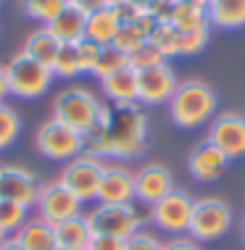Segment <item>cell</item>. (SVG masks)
I'll list each match as a JSON object with an SVG mask.
<instances>
[{"label": "cell", "instance_id": "38", "mask_svg": "<svg viewBox=\"0 0 245 250\" xmlns=\"http://www.w3.org/2000/svg\"><path fill=\"white\" fill-rule=\"evenodd\" d=\"M111 8L116 11V16H119L121 24H129V21H134L140 13H145V11H140L137 5H132L129 0H124V3H119V5H111Z\"/></svg>", "mask_w": 245, "mask_h": 250}, {"label": "cell", "instance_id": "9", "mask_svg": "<svg viewBox=\"0 0 245 250\" xmlns=\"http://www.w3.org/2000/svg\"><path fill=\"white\" fill-rule=\"evenodd\" d=\"M82 206H85V203H82L61 179L40 187V198L35 203L37 216L45 219L47 224H61V221H66V219H74V216L82 213Z\"/></svg>", "mask_w": 245, "mask_h": 250}, {"label": "cell", "instance_id": "36", "mask_svg": "<svg viewBox=\"0 0 245 250\" xmlns=\"http://www.w3.org/2000/svg\"><path fill=\"white\" fill-rule=\"evenodd\" d=\"M174 5H177V0H156L145 13H148V16H153L156 24H169V21H172V16H174Z\"/></svg>", "mask_w": 245, "mask_h": 250}, {"label": "cell", "instance_id": "12", "mask_svg": "<svg viewBox=\"0 0 245 250\" xmlns=\"http://www.w3.org/2000/svg\"><path fill=\"white\" fill-rule=\"evenodd\" d=\"M206 140H211L229 161L243 158L245 155V116L243 113H232V111L216 116L214 124L208 126Z\"/></svg>", "mask_w": 245, "mask_h": 250}, {"label": "cell", "instance_id": "37", "mask_svg": "<svg viewBox=\"0 0 245 250\" xmlns=\"http://www.w3.org/2000/svg\"><path fill=\"white\" fill-rule=\"evenodd\" d=\"M90 250H127V240L108 237V234H92Z\"/></svg>", "mask_w": 245, "mask_h": 250}, {"label": "cell", "instance_id": "15", "mask_svg": "<svg viewBox=\"0 0 245 250\" xmlns=\"http://www.w3.org/2000/svg\"><path fill=\"white\" fill-rule=\"evenodd\" d=\"M100 206H132L134 203V171L127 166H106L98 187Z\"/></svg>", "mask_w": 245, "mask_h": 250}, {"label": "cell", "instance_id": "42", "mask_svg": "<svg viewBox=\"0 0 245 250\" xmlns=\"http://www.w3.org/2000/svg\"><path fill=\"white\" fill-rule=\"evenodd\" d=\"M0 250H24V245H22V242H19L16 237H8V240L3 242V245H0Z\"/></svg>", "mask_w": 245, "mask_h": 250}, {"label": "cell", "instance_id": "13", "mask_svg": "<svg viewBox=\"0 0 245 250\" xmlns=\"http://www.w3.org/2000/svg\"><path fill=\"white\" fill-rule=\"evenodd\" d=\"M40 182L24 166H3L0 168V200H13L24 208H35L40 198Z\"/></svg>", "mask_w": 245, "mask_h": 250}, {"label": "cell", "instance_id": "48", "mask_svg": "<svg viewBox=\"0 0 245 250\" xmlns=\"http://www.w3.org/2000/svg\"><path fill=\"white\" fill-rule=\"evenodd\" d=\"M243 232H245V224H243Z\"/></svg>", "mask_w": 245, "mask_h": 250}, {"label": "cell", "instance_id": "24", "mask_svg": "<svg viewBox=\"0 0 245 250\" xmlns=\"http://www.w3.org/2000/svg\"><path fill=\"white\" fill-rule=\"evenodd\" d=\"M169 24H174L182 35H185V32L208 29V13H206V8H198V5H190V3L177 0L174 16H172V21H169Z\"/></svg>", "mask_w": 245, "mask_h": 250}, {"label": "cell", "instance_id": "20", "mask_svg": "<svg viewBox=\"0 0 245 250\" xmlns=\"http://www.w3.org/2000/svg\"><path fill=\"white\" fill-rule=\"evenodd\" d=\"M121 29V21L116 16V11L108 5L103 11H95L87 16V26H85V40H92V42H98L100 48H106V45H113V40H116Z\"/></svg>", "mask_w": 245, "mask_h": 250}, {"label": "cell", "instance_id": "28", "mask_svg": "<svg viewBox=\"0 0 245 250\" xmlns=\"http://www.w3.org/2000/svg\"><path fill=\"white\" fill-rule=\"evenodd\" d=\"M19 132H22V119L13 111L11 105L0 103V150L11 147L19 140Z\"/></svg>", "mask_w": 245, "mask_h": 250}, {"label": "cell", "instance_id": "22", "mask_svg": "<svg viewBox=\"0 0 245 250\" xmlns=\"http://www.w3.org/2000/svg\"><path fill=\"white\" fill-rule=\"evenodd\" d=\"M58 50H61V42L56 40V35H53L47 26H40V29H35V32H29V35H26L24 53L29 58L40 61L43 66H47V69H53Z\"/></svg>", "mask_w": 245, "mask_h": 250}, {"label": "cell", "instance_id": "2", "mask_svg": "<svg viewBox=\"0 0 245 250\" xmlns=\"http://www.w3.org/2000/svg\"><path fill=\"white\" fill-rule=\"evenodd\" d=\"M214 111H216V92L198 79L179 82L177 92L169 100V116L182 129H195V126L206 124L214 116Z\"/></svg>", "mask_w": 245, "mask_h": 250}, {"label": "cell", "instance_id": "32", "mask_svg": "<svg viewBox=\"0 0 245 250\" xmlns=\"http://www.w3.org/2000/svg\"><path fill=\"white\" fill-rule=\"evenodd\" d=\"M163 61H166V58L161 56L158 48H156V45L151 42V40H148L145 45H140V48L134 50L132 56H129V63H132L137 71H142V69H151V66H158V63H163Z\"/></svg>", "mask_w": 245, "mask_h": 250}, {"label": "cell", "instance_id": "44", "mask_svg": "<svg viewBox=\"0 0 245 250\" xmlns=\"http://www.w3.org/2000/svg\"><path fill=\"white\" fill-rule=\"evenodd\" d=\"M182 3H190V5H198V8H208V0H182Z\"/></svg>", "mask_w": 245, "mask_h": 250}, {"label": "cell", "instance_id": "25", "mask_svg": "<svg viewBox=\"0 0 245 250\" xmlns=\"http://www.w3.org/2000/svg\"><path fill=\"white\" fill-rule=\"evenodd\" d=\"M79 48L77 42H61V50L56 56V63H53V77L61 79H74L79 77Z\"/></svg>", "mask_w": 245, "mask_h": 250}, {"label": "cell", "instance_id": "8", "mask_svg": "<svg viewBox=\"0 0 245 250\" xmlns=\"http://www.w3.org/2000/svg\"><path fill=\"white\" fill-rule=\"evenodd\" d=\"M87 221L92 234L132 240L142 227V213L134 206H98L87 213Z\"/></svg>", "mask_w": 245, "mask_h": 250}, {"label": "cell", "instance_id": "3", "mask_svg": "<svg viewBox=\"0 0 245 250\" xmlns=\"http://www.w3.org/2000/svg\"><path fill=\"white\" fill-rule=\"evenodd\" d=\"M100 105L103 103L87 87H66L53 100V119L66 124V126H71L74 132H79L87 140L98 129Z\"/></svg>", "mask_w": 245, "mask_h": 250}, {"label": "cell", "instance_id": "29", "mask_svg": "<svg viewBox=\"0 0 245 250\" xmlns=\"http://www.w3.org/2000/svg\"><path fill=\"white\" fill-rule=\"evenodd\" d=\"M124 66H129V56L127 53H121L119 48H113V45H106L103 50H100V58H98V66H95V77L98 79H106L108 74L124 69Z\"/></svg>", "mask_w": 245, "mask_h": 250}, {"label": "cell", "instance_id": "1", "mask_svg": "<svg viewBox=\"0 0 245 250\" xmlns=\"http://www.w3.org/2000/svg\"><path fill=\"white\" fill-rule=\"evenodd\" d=\"M148 137V119L142 113L140 103L124 105H100L98 129L87 137V153L98 158H137L145 150Z\"/></svg>", "mask_w": 245, "mask_h": 250}, {"label": "cell", "instance_id": "49", "mask_svg": "<svg viewBox=\"0 0 245 250\" xmlns=\"http://www.w3.org/2000/svg\"><path fill=\"white\" fill-rule=\"evenodd\" d=\"M0 168H3V166H0Z\"/></svg>", "mask_w": 245, "mask_h": 250}, {"label": "cell", "instance_id": "45", "mask_svg": "<svg viewBox=\"0 0 245 250\" xmlns=\"http://www.w3.org/2000/svg\"><path fill=\"white\" fill-rule=\"evenodd\" d=\"M5 240H8V232H3V229H0V245H3Z\"/></svg>", "mask_w": 245, "mask_h": 250}, {"label": "cell", "instance_id": "6", "mask_svg": "<svg viewBox=\"0 0 245 250\" xmlns=\"http://www.w3.org/2000/svg\"><path fill=\"white\" fill-rule=\"evenodd\" d=\"M35 145H37L40 155H45V158L66 161V164H69L71 158H77V155L85 153L87 140L82 137L79 132H74L71 126L61 124L56 119H47L45 124H40Z\"/></svg>", "mask_w": 245, "mask_h": 250}, {"label": "cell", "instance_id": "46", "mask_svg": "<svg viewBox=\"0 0 245 250\" xmlns=\"http://www.w3.org/2000/svg\"><path fill=\"white\" fill-rule=\"evenodd\" d=\"M119 3H124V0H108V5H119Z\"/></svg>", "mask_w": 245, "mask_h": 250}, {"label": "cell", "instance_id": "39", "mask_svg": "<svg viewBox=\"0 0 245 250\" xmlns=\"http://www.w3.org/2000/svg\"><path fill=\"white\" fill-rule=\"evenodd\" d=\"M71 5H77V8H82L90 16V13H95V11H103V8H108V0H69Z\"/></svg>", "mask_w": 245, "mask_h": 250}, {"label": "cell", "instance_id": "21", "mask_svg": "<svg viewBox=\"0 0 245 250\" xmlns=\"http://www.w3.org/2000/svg\"><path fill=\"white\" fill-rule=\"evenodd\" d=\"M13 237L22 242L24 250H53V248L58 245L53 224H47L45 219H40V216H35V219H26L24 227L19 229Z\"/></svg>", "mask_w": 245, "mask_h": 250}, {"label": "cell", "instance_id": "10", "mask_svg": "<svg viewBox=\"0 0 245 250\" xmlns=\"http://www.w3.org/2000/svg\"><path fill=\"white\" fill-rule=\"evenodd\" d=\"M193 206H195V200L185 190L174 187L166 198H161L156 206H151V221L158 229H166L172 234L187 232L190 219H193Z\"/></svg>", "mask_w": 245, "mask_h": 250}, {"label": "cell", "instance_id": "14", "mask_svg": "<svg viewBox=\"0 0 245 250\" xmlns=\"http://www.w3.org/2000/svg\"><path fill=\"white\" fill-rule=\"evenodd\" d=\"M172 190H174V177L166 166L148 164L134 171V200L145 203V206H156Z\"/></svg>", "mask_w": 245, "mask_h": 250}, {"label": "cell", "instance_id": "41", "mask_svg": "<svg viewBox=\"0 0 245 250\" xmlns=\"http://www.w3.org/2000/svg\"><path fill=\"white\" fill-rule=\"evenodd\" d=\"M11 95V87H8V77H5V66H0V103Z\"/></svg>", "mask_w": 245, "mask_h": 250}, {"label": "cell", "instance_id": "23", "mask_svg": "<svg viewBox=\"0 0 245 250\" xmlns=\"http://www.w3.org/2000/svg\"><path fill=\"white\" fill-rule=\"evenodd\" d=\"M208 21L222 29L245 26V0H208Z\"/></svg>", "mask_w": 245, "mask_h": 250}, {"label": "cell", "instance_id": "19", "mask_svg": "<svg viewBox=\"0 0 245 250\" xmlns=\"http://www.w3.org/2000/svg\"><path fill=\"white\" fill-rule=\"evenodd\" d=\"M53 229H56V242L61 248L90 250L92 229H90V221H87L85 213L74 216V219H66V221H61V224H53Z\"/></svg>", "mask_w": 245, "mask_h": 250}, {"label": "cell", "instance_id": "4", "mask_svg": "<svg viewBox=\"0 0 245 250\" xmlns=\"http://www.w3.org/2000/svg\"><path fill=\"white\" fill-rule=\"evenodd\" d=\"M5 77H8L11 95L24 98V100H35L40 95H45L50 82L56 79L53 77V69H47L40 61L29 58L24 50L16 53V56L5 63Z\"/></svg>", "mask_w": 245, "mask_h": 250}, {"label": "cell", "instance_id": "31", "mask_svg": "<svg viewBox=\"0 0 245 250\" xmlns=\"http://www.w3.org/2000/svg\"><path fill=\"white\" fill-rule=\"evenodd\" d=\"M145 42H148V35L134 21H129V24H121L119 35H116V40H113V48H119L121 53L132 56V53L137 50L140 45H145Z\"/></svg>", "mask_w": 245, "mask_h": 250}, {"label": "cell", "instance_id": "47", "mask_svg": "<svg viewBox=\"0 0 245 250\" xmlns=\"http://www.w3.org/2000/svg\"><path fill=\"white\" fill-rule=\"evenodd\" d=\"M53 250H69V248H61V245H56V248H53Z\"/></svg>", "mask_w": 245, "mask_h": 250}, {"label": "cell", "instance_id": "43", "mask_svg": "<svg viewBox=\"0 0 245 250\" xmlns=\"http://www.w3.org/2000/svg\"><path fill=\"white\" fill-rule=\"evenodd\" d=\"M129 3H132V5H137L140 11H148V8H151V5L156 3V0H129Z\"/></svg>", "mask_w": 245, "mask_h": 250}, {"label": "cell", "instance_id": "16", "mask_svg": "<svg viewBox=\"0 0 245 250\" xmlns=\"http://www.w3.org/2000/svg\"><path fill=\"white\" fill-rule=\"evenodd\" d=\"M227 166H229V158L211 140L198 143L187 155V171L198 182H216L227 171Z\"/></svg>", "mask_w": 245, "mask_h": 250}, {"label": "cell", "instance_id": "26", "mask_svg": "<svg viewBox=\"0 0 245 250\" xmlns=\"http://www.w3.org/2000/svg\"><path fill=\"white\" fill-rule=\"evenodd\" d=\"M151 42L158 48V53L163 58H174L179 56V42H182V32L174 24H156Z\"/></svg>", "mask_w": 245, "mask_h": 250}, {"label": "cell", "instance_id": "7", "mask_svg": "<svg viewBox=\"0 0 245 250\" xmlns=\"http://www.w3.org/2000/svg\"><path fill=\"white\" fill-rule=\"evenodd\" d=\"M106 161L98 158L92 153H82L77 158H71L69 164L64 166L61 171V182H64L69 190L77 195L82 203H90V200H98V187H100V179H103V171H106Z\"/></svg>", "mask_w": 245, "mask_h": 250}, {"label": "cell", "instance_id": "18", "mask_svg": "<svg viewBox=\"0 0 245 250\" xmlns=\"http://www.w3.org/2000/svg\"><path fill=\"white\" fill-rule=\"evenodd\" d=\"M85 26H87V13L77 5L66 3L58 16L47 24V29L56 35L58 42H79V40H85Z\"/></svg>", "mask_w": 245, "mask_h": 250}, {"label": "cell", "instance_id": "17", "mask_svg": "<svg viewBox=\"0 0 245 250\" xmlns=\"http://www.w3.org/2000/svg\"><path fill=\"white\" fill-rule=\"evenodd\" d=\"M100 84H103V95L113 105L137 103V69L132 63L119 69V71H113V74H108L106 79H100Z\"/></svg>", "mask_w": 245, "mask_h": 250}, {"label": "cell", "instance_id": "5", "mask_svg": "<svg viewBox=\"0 0 245 250\" xmlns=\"http://www.w3.org/2000/svg\"><path fill=\"white\" fill-rule=\"evenodd\" d=\"M232 227V211L222 198H198L193 206V219H190V229L187 234L195 242H211L219 240L229 232Z\"/></svg>", "mask_w": 245, "mask_h": 250}, {"label": "cell", "instance_id": "11", "mask_svg": "<svg viewBox=\"0 0 245 250\" xmlns=\"http://www.w3.org/2000/svg\"><path fill=\"white\" fill-rule=\"evenodd\" d=\"M177 74L174 69L163 61L158 66H151V69L137 71V103L142 105H161L169 103L172 95L177 92Z\"/></svg>", "mask_w": 245, "mask_h": 250}, {"label": "cell", "instance_id": "34", "mask_svg": "<svg viewBox=\"0 0 245 250\" xmlns=\"http://www.w3.org/2000/svg\"><path fill=\"white\" fill-rule=\"evenodd\" d=\"M208 42V29H198V32H185L179 42V56H198Z\"/></svg>", "mask_w": 245, "mask_h": 250}, {"label": "cell", "instance_id": "35", "mask_svg": "<svg viewBox=\"0 0 245 250\" xmlns=\"http://www.w3.org/2000/svg\"><path fill=\"white\" fill-rule=\"evenodd\" d=\"M127 250H166V242H161L153 232H140L132 240H127Z\"/></svg>", "mask_w": 245, "mask_h": 250}, {"label": "cell", "instance_id": "27", "mask_svg": "<svg viewBox=\"0 0 245 250\" xmlns=\"http://www.w3.org/2000/svg\"><path fill=\"white\" fill-rule=\"evenodd\" d=\"M19 3H22V11L29 19H35V21H40L43 26H47L69 0H19Z\"/></svg>", "mask_w": 245, "mask_h": 250}, {"label": "cell", "instance_id": "33", "mask_svg": "<svg viewBox=\"0 0 245 250\" xmlns=\"http://www.w3.org/2000/svg\"><path fill=\"white\" fill-rule=\"evenodd\" d=\"M77 48H79V69H82V74H92L95 66H98V58H100V50L103 48H100L98 42H92V40H79Z\"/></svg>", "mask_w": 245, "mask_h": 250}, {"label": "cell", "instance_id": "30", "mask_svg": "<svg viewBox=\"0 0 245 250\" xmlns=\"http://www.w3.org/2000/svg\"><path fill=\"white\" fill-rule=\"evenodd\" d=\"M26 211H29V208L19 206V203H13V200H0V229L8 232V234L11 232L16 234L19 229L24 227V221L29 219Z\"/></svg>", "mask_w": 245, "mask_h": 250}, {"label": "cell", "instance_id": "40", "mask_svg": "<svg viewBox=\"0 0 245 250\" xmlns=\"http://www.w3.org/2000/svg\"><path fill=\"white\" fill-rule=\"evenodd\" d=\"M166 250H203L193 237H174L166 242Z\"/></svg>", "mask_w": 245, "mask_h": 250}]
</instances>
